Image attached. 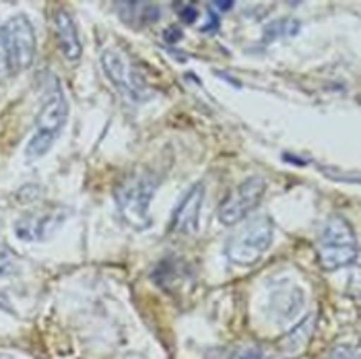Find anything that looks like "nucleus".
Segmentation results:
<instances>
[{"label": "nucleus", "instance_id": "obj_4", "mask_svg": "<svg viewBox=\"0 0 361 359\" xmlns=\"http://www.w3.org/2000/svg\"><path fill=\"white\" fill-rule=\"evenodd\" d=\"M273 233H275V223L269 215L254 217L227 240L225 244L227 260L238 267L256 264L264 256V252L271 248Z\"/></svg>", "mask_w": 361, "mask_h": 359}, {"label": "nucleus", "instance_id": "obj_8", "mask_svg": "<svg viewBox=\"0 0 361 359\" xmlns=\"http://www.w3.org/2000/svg\"><path fill=\"white\" fill-rule=\"evenodd\" d=\"M66 217H68V209H64V207L50 209V211H44V213H27L19 221H15V233L21 240L39 242V240L50 238L56 229L64 223Z\"/></svg>", "mask_w": 361, "mask_h": 359}, {"label": "nucleus", "instance_id": "obj_13", "mask_svg": "<svg viewBox=\"0 0 361 359\" xmlns=\"http://www.w3.org/2000/svg\"><path fill=\"white\" fill-rule=\"evenodd\" d=\"M316 329V314H310L306 316L293 331L289 332L285 339H283V343H281V349L287 353V355H293V353H300L304 347L307 345V341H310V336H312V332Z\"/></svg>", "mask_w": 361, "mask_h": 359}, {"label": "nucleus", "instance_id": "obj_9", "mask_svg": "<svg viewBox=\"0 0 361 359\" xmlns=\"http://www.w3.org/2000/svg\"><path fill=\"white\" fill-rule=\"evenodd\" d=\"M202 200H204V184L198 182L188 188V193L184 194L171 215V231L180 233V236H190L198 229L200 221V209H202Z\"/></svg>", "mask_w": 361, "mask_h": 359}, {"label": "nucleus", "instance_id": "obj_11", "mask_svg": "<svg viewBox=\"0 0 361 359\" xmlns=\"http://www.w3.org/2000/svg\"><path fill=\"white\" fill-rule=\"evenodd\" d=\"M304 308V293L295 285H281L271 296V312L277 322H289Z\"/></svg>", "mask_w": 361, "mask_h": 359}, {"label": "nucleus", "instance_id": "obj_19", "mask_svg": "<svg viewBox=\"0 0 361 359\" xmlns=\"http://www.w3.org/2000/svg\"><path fill=\"white\" fill-rule=\"evenodd\" d=\"M182 29L178 28H167L166 31H164V39H166L167 44H178L180 39H182Z\"/></svg>", "mask_w": 361, "mask_h": 359}, {"label": "nucleus", "instance_id": "obj_10", "mask_svg": "<svg viewBox=\"0 0 361 359\" xmlns=\"http://www.w3.org/2000/svg\"><path fill=\"white\" fill-rule=\"evenodd\" d=\"M52 25H54L56 42L62 56L71 62H77L83 54V46L79 39V31L73 21V15L66 8H58L52 17Z\"/></svg>", "mask_w": 361, "mask_h": 359}, {"label": "nucleus", "instance_id": "obj_15", "mask_svg": "<svg viewBox=\"0 0 361 359\" xmlns=\"http://www.w3.org/2000/svg\"><path fill=\"white\" fill-rule=\"evenodd\" d=\"M15 254H13V250L8 248L6 244H4V240L0 238V276L8 275L11 271H13V267H15Z\"/></svg>", "mask_w": 361, "mask_h": 359}, {"label": "nucleus", "instance_id": "obj_18", "mask_svg": "<svg viewBox=\"0 0 361 359\" xmlns=\"http://www.w3.org/2000/svg\"><path fill=\"white\" fill-rule=\"evenodd\" d=\"M231 359H262V351L256 345H246V347L238 349Z\"/></svg>", "mask_w": 361, "mask_h": 359}, {"label": "nucleus", "instance_id": "obj_12", "mask_svg": "<svg viewBox=\"0 0 361 359\" xmlns=\"http://www.w3.org/2000/svg\"><path fill=\"white\" fill-rule=\"evenodd\" d=\"M116 11L130 28H147L161 17V8L153 2H116Z\"/></svg>", "mask_w": 361, "mask_h": 359}, {"label": "nucleus", "instance_id": "obj_5", "mask_svg": "<svg viewBox=\"0 0 361 359\" xmlns=\"http://www.w3.org/2000/svg\"><path fill=\"white\" fill-rule=\"evenodd\" d=\"M66 118H68L66 95L62 91V87L54 83V89L48 93L42 110L37 114L35 133H33V137L29 138L27 147H25V155L29 159H39L52 149L56 137L60 135L62 126L66 124Z\"/></svg>", "mask_w": 361, "mask_h": 359}, {"label": "nucleus", "instance_id": "obj_17", "mask_svg": "<svg viewBox=\"0 0 361 359\" xmlns=\"http://www.w3.org/2000/svg\"><path fill=\"white\" fill-rule=\"evenodd\" d=\"M326 359H360V349L353 345H338Z\"/></svg>", "mask_w": 361, "mask_h": 359}, {"label": "nucleus", "instance_id": "obj_3", "mask_svg": "<svg viewBox=\"0 0 361 359\" xmlns=\"http://www.w3.org/2000/svg\"><path fill=\"white\" fill-rule=\"evenodd\" d=\"M318 260L324 271H338L357 260V240L351 223L338 215L329 217L318 236Z\"/></svg>", "mask_w": 361, "mask_h": 359}, {"label": "nucleus", "instance_id": "obj_14", "mask_svg": "<svg viewBox=\"0 0 361 359\" xmlns=\"http://www.w3.org/2000/svg\"><path fill=\"white\" fill-rule=\"evenodd\" d=\"M302 28V23L298 19H291V17H285V19H277L273 23H269L264 28L262 33V42L264 44H271L279 37H291V35H298V31Z\"/></svg>", "mask_w": 361, "mask_h": 359}, {"label": "nucleus", "instance_id": "obj_1", "mask_svg": "<svg viewBox=\"0 0 361 359\" xmlns=\"http://www.w3.org/2000/svg\"><path fill=\"white\" fill-rule=\"evenodd\" d=\"M159 188V176L149 169H137L130 176L122 178L114 190V200L122 221L135 231H145L153 225L151 202Z\"/></svg>", "mask_w": 361, "mask_h": 359}, {"label": "nucleus", "instance_id": "obj_2", "mask_svg": "<svg viewBox=\"0 0 361 359\" xmlns=\"http://www.w3.org/2000/svg\"><path fill=\"white\" fill-rule=\"evenodd\" d=\"M35 58V31L25 15L0 25V73H21Z\"/></svg>", "mask_w": 361, "mask_h": 359}, {"label": "nucleus", "instance_id": "obj_16", "mask_svg": "<svg viewBox=\"0 0 361 359\" xmlns=\"http://www.w3.org/2000/svg\"><path fill=\"white\" fill-rule=\"evenodd\" d=\"M176 11H178V17L182 19V23H195L196 19H198V8H196L192 2H178L176 4Z\"/></svg>", "mask_w": 361, "mask_h": 359}, {"label": "nucleus", "instance_id": "obj_20", "mask_svg": "<svg viewBox=\"0 0 361 359\" xmlns=\"http://www.w3.org/2000/svg\"><path fill=\"white\" fill-rule=\"evenodd\" d=\"M209 11H211V8H209ZM217 29H219V17L211 11V13H209V23L202 28V31H204V33H213V31H217Z\"/></svg>", "mask_w": 361, "mask_h": 359}, {"label": "nucleus", "instance_id": "obj_21", "mask_svg": "<svg viewBox=\"0 0 361 359\" xmlns=\"http://www.w3.org/2000/svg\"><path fill=\"white\" fill-rule=\"evenodd\" d=\"M211 8H221V11H231L233 8V2H223V0H215V2H209Z\"/></svg>", "mask_w": 361, "mask_h": 359}, {"label": "nucleus", "instance_id": "obj_7", "mask_svg": "<svg viewBox=\"0 0 361 359\" xmlns=\"http://www.w3.org/2000/svg\"><path fill=\"white\" fill-rule=\"evenodd\" d=\"M267 193V182L260 176H252L238 184L233 190H229L221 200L217 209V217L223 225L233 227L240 221H244L252 211L260 205L262 196Z\"/></svg>", "mask_w": 361, "mask_h": 359}, {"label": "nucleus", "instance_id": "obj_6", "mask_svg": "<svg viewBox=\"0 0 361 359\" xmlns=\"http://www.w3.org/2000/svg\"><path fill=\"white\" fill-rule=\"evenodd\" d=\"M102 66L111 85L130 102H147L153 97V89L149 87L142 71L137 62L120 48H108L102 54Z\"/></svg>", "mask_w": 361, "mask_h": 359}]
</instances>
